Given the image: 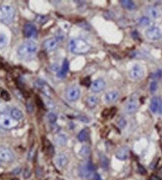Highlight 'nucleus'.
Wrapping results in <instances>:
<instances>
[{
	"label": "nucleus",
	"instance_id": "f257e3e1",
	"mask_svg": "<svg viewBox=\"0 0 162 180\" xmlns=\"http://www.w3.org/2000/svg\"><path fill=\"white\" fill-rule=\"evenodd\" d=\"M38 50V46L32 41L24 42L19 47L17 50L18 56L21 59H28L32 58Z\"/></svg>",
	"mask_w": 162,
	"mask_h": 180
},
{
	"label": "nucleus",
	"instance_id": "f03ea898",
	"mask_svg": "<svg viewBox=\"0 0 162 180\" xmlns=\"http://www.w3.org/2000/svg\"><path fill=\"white\" fill-rule=\"evenodd\" d=\"M69 50L74 54H85L90 50V45L83 38H74L69 42Z\"/></svg>",
	"mask_w": 162,
	"mask_h": 180
},
{
	"label": "nucleus",
	"instance_id": "7ed1b4c3",
	"mask_svg": "<svg viewBox=\"0 0 162 180\" xmlns=\"http://www.w3.org/2000/svg\"><path fill=\"white\" fill-rule=\"evenodd\" d=\"M15 16V9L9 5L0 6V21L5 23H10L13 21Z\"/></svg>",
	"mask_w": 162,
	"mask_h": 180
},
{
	"label": "nucleus",
	"instance_id": "20e7f679",
	"mask_svg": "<svg viewBox=\"0 0 162 180\" xmlns=\"http://www.w3.org/2000/svg\"><path fill=\"white\" fill-rule=\"evenodd\" d=\"M18 121L15 120L11 116L6 114H0V128L6 130H11L16 128Z\"/></svg>",
	"mask_w": 162,
	"mask_h": 180
},
{
	"label": "nucleus",
	"instance_id": "39448f33",
	"mask_svg": "<svg viewBox=\"0 0 162 180\" xmlns=\"http://www.w3.org/2000/svg\"><path fill=\"white\" fill-rule=\"evenodd\" d=\"M94 171H95V167L90 161H88L83 164L80 168V174L85 179H92V176L95 173Z\"/></svg>",
	"mask_w": 162,
	"mask_h": 180
},
{
	"label": "nucleus",
	"instance_id": "423d86ee",
	"mask_svg": "<svg viewBox=\"0 0 162 180\" xmlns=\"http://www.w3.org/2000/svg\"><path fill=\"white\" fill-rule=\"evenodd\" d=\"M138 107H139V102H138L137 96L136 95V94H134L130 98L125 106V113L128 114L134 113L137 110Z\"/></svg>",
	"mask_w": 162,
	"mask_h": 180
},
{
	"label": "nucleus",
	"instance_id": "0eeeda50",
	"mask_svg": "<svg viewBox=\"0 0 162 180\" xmlns=\"http://www.w3.org/2000/svg\"><path fill=\"white\" fill-rule=\"evenodd\" d=\"M145 71L144 67L139 64H135L131 68L129 72V76L132 80H138L144 77Z\"/></svg>",
	"mask_w": 162,
	"mask_h": 180
},
{
	"label": "nucleus",
	"instance_id": "6e6552de",
	"mask_svg": "<svg viewBox=\"0 0 162 180\" xmlns=\"http://www.w3.org/2000/svg\"><path fill=\"white\" fill-rule=\"evenodd\" d=\"M80 95H81V90L77 86H71L66 90V98L69 102H76L80 98Z\"/></svg>",
	"mask_w": 162,
	"mask_h": 180
},
{
	"label": "nucleus",
	"instance_id": "1a4fd4ad",
	"mask_svg": "<svg viewBox=\"0 0 162 180\" xmlns=\"http://www.w3.org/2000/svg\"><path fill=\"white\" fill-rule=\"evenodd\" d=\"M146 36L151 41H158L161 38V31L157 26H150L146 29Z\"/></svg>",
	"mask_w": 162,
	"mask_h": 180
},
{
	"label": "nucleus",
	"instance_id": "9d476101",
	"mask_svg": "<svg viewBox=\"0 0 162 180\" xmlns=\"http://www.w3.org/2000/svg\"><path fill=\"white\" fill-rule=\"evenodd\" d=\"M23 34L27 38H35L38 34L37 28L32 23H26L23 26Z\"/></svg>",
	"mask_w": 162,
	"mask_h": 180
},
{
	"label": "nucleus",
	"instance_id": "9b49d317",
	"mask_svg": "<svg viewBox=\"0 0 162 180\" xmlns=\"http://www.w3.org/2000/svg\"><path fill=\"white\" fill-rule=\"evenodd\" d=\"M58 45H59V41L56 38H50L43 42L44 49L48 52L56 50Z\"/></svg>",
	"mask_w": 162,
	"mask_h": 180
},
{
	"label": "nucleus",
	"instance_id": "f8f14e48",
	"mask_svg": "<svg viewBox=\"0 0 162 180\" xmlns=\"http://www.w3.org/2000/svg\"><path fill=\"white\" fill-rule=\"evenodd\" d=\"M13 153L8 148L0 146V160L5 162H11L14 160Z\"/></svg>",
	"mask_w": 162,
	"mask_h": 180
},
{
	"label": "nucleus",
	"instance_id": "ddd939ff",
	"mask_svg": "<svg viewBox=\"0 0 162 180\" xmlns=\"http://www.w3.org/2000/svg\"><path fill=\"white\" fill-rule=\"evenodd\" d=\"M162 107V101L159 97H154L151 99L149 108L153 113H157L161 111Z\"/></svg>",
	"mask_w": 162,
	"mask_h": 180
},
{
	"label": "nucleus",
	"instance_id": "4468645a",
	"mask_svg": "<svg viewBox=\"0 0 162 180\" xmlns=\"http://www.w3.org/2000/svg\"><path fill=\"white\" fill-rule=\"evenodd\" d=\"M106 87V83L103 79H97L95 81H93L91 84L90 88L93 92L98 93L100 92L103 91L104 89V88Z\"/></svg>",
	"mask_w": 162,
	"mask_h": 180
},
{
	"label": "nucleus",
	"instance_id": "2eb2a0df",
	"mask_svg": "<svg viewBox=\"0 0 162 180\" xmlns=\"http://www.w3.org/2000/svg\"><path fill=\"white\" fill-rule=\"evenodd\" d=\"M68 163V158L65 154H59L55 158V164L59 169H62L66 167Z\"/></svg>",
	"mask_w": 162,
	"mask_h": 180
},
{
	"label": "nucleus",
	"instance_id": "dca6fc26",
	"mask_svg": "<svg viewBox=\"0 0 162 180\" xmlns=\"http://www.w3.org/2000/svg\"><path fill=\"white\" fill-rule=\"evenodd\" d=\"M119 98V93L116 90H112L104 95V101L107 104H112L117 102Z\"/></svg>",
	"mask_w": 162,
	"mask_h": 180
},
{
	"label": "nucleus",
	"instance_id": "f3484780",
	"mask_svg": "<svg viewBox=\"0 0 162 180\" xmlns=\"http://www.w3.org/2000/svg\"><path fill=\"white\" fill-rule=\"evenodd\" d=\"M116 158L119 160H126L129 157V149L126 146H122L117 150L116 153Z\"/></svg>",
	"mask_w": 162,
	"mask_h": 180
},
{
	"label": "nucleus",
	"instance_id": "a211bd4d",
	"mask_svg": "<svg viewBox=\"0 0 162 180\" xmlns=\"http://www.w3.org/2000/svg\"><path fill=\"white\" fill-rule=\"evenodd\" d=\"M146 12H147V15H149V18H152L153 20H156L161 16V12L159 11V9L156 7H154V6H150L148 8Z\"/></svg>",
	"mask_w": 162,
	"mask_h": 180
},
{
	"label": "nucleus",
	"instance_id": "6ab92c4d",
	"mask_svg": "<svg viewBox=\"0 0 162 180\" xmlns=\"http://www.w3.org/2000/svg\"><path fill=\"white\" fill-rule=\"evenodd\" d=\"M98 103V98L95 95H90L87 97L86 100V105L89 108L93 109L96 107Z\"/></svg>",
	"mask_w": 162,
	"mask_h": 180
},
{
	"label": "nucleus",
	"instance_id": "aec40b11",
	"mask_svg": "<svg viewBox=\"0 0 162 180\" xmlns=\"http://www.w3.org/2000/svg\"><path fill=\"white\" fill-rule=\"evenodd\" d=\"M67 137H66L65 135H62V134L58 135L56 137V139H55V142H56V144L59 146H65L66 143H67Z\"/></svg>",
	"mask_w": 162,
	"mask_h": 180
},
{
	"label": "nucleus",
	"instance_id": "412c9836",
	"mask_svg": "<svg viewBox=\"0 0 162 180\" xmlns=\"http://www.w3.org/2000/svg\"><path fill=\"white\" fill-rule=\"evenodd\" d=\"M68 67L69 64L68 62L67 59H65L63 62V64H62V68H61L60 71L58 72V77H64L67 74L68 71Z\"/></svg>",
	"mask_w": 162,
	"mask_h": 180
},
{
	"label": "nucleus",
	"instance_id": "4be33fe9",
	"mask_svg": "<svg viewBox=\"0 0 162 180\" xmlns=\"http://www.w3.org/2000/svg\"><path fill=\"white\" fill-rule=\"evenodd\" d=\"M120 3L125 8L128 9V10H133V9L136 8L135 3L131 0H122L120 2Z\"/></svg>",
	"mask_w": 162,
	"mask_h": 180
},
{
	"label": "nucleus",
	"instance_id": "5701e85b",
	"mask_svg": "<svg viewBox=\"0 0 162 180\" xmlns=\"http://www.w3.org/2000/svg\"><path fill=\"white\" fill-rule=\"evenodd\" d=\"M11 116L13 119L18 121V120L21 119L23 118V113L20 110H18V109H12V111H11Z\"/></svg>",
	"mask_w": 162,
	"mask_h": 180
},
{
	"label": "nucleus",
	"instance_id": "b1692460",
	"mask_svg": "<svg viewBox=\"0 0 162 180\" xmlns=\"http://www.w3.org/2000/svg\"><path fill=\"white\" fill-rule=\"evenodd\" d=\"M89 129L88 128H84L83 130L81 131V132L79 133V135L78 136V139L79 141L83 142L85 140H87L88 137H89Z\"/></svg>",
	"mask_w": 162,
	"mask_h": 180
},
{
	"label": "nucleus",
	"instance_id": "393cba45",
	"mask_svg": "<svg viewBox=\"0 0 162 180\" xmlns=\"http://www.w3.org/2000/svg\"><path fill=\"white\" fill-rule=\"evenodd\" d=\"M79 154L83 158L88 157L89 155V154H90V148L88 146H82L81 150H80Z\"/></svg>",
	"mask_w": 162,
	"mask_h": 180
},
{
	"label": "nucleus",
	"instance_id": "a878e982",
	"mask_svg": "<svg viewBox=\"0 0 162 180\" xmlns=\"http://www.w3.org/2000/svg\"><path fill=\"white\" fill-rule=\"evenodd\" d=\"M8 43V38L5 34L0 33V49L5 47Z\"/></svg>",
	"mask_w": 162,
	"mask_h": 180
},
{
	"label": "nucleus",
	"instance_id": "bb28decb",
	"mask_svg": "<svg viewBox=\"0 0 162 180\" xmlns=\"http://www.w3.org/2000/svg\"><path fill=\"white\" fill-rule=\"evenodd\" d=\"M138 23L142 26H147L150 24V19L147 17H141L138 20Z\"/></svg>",
	"mask_w": 162,
	"mask_h": 180
},
{
	"label": "nucleus",
	"instance_id": "cd10ccee",
	"mask_svg": "<svg viewBox=\"0 0 162 180\" xmlns=\"http://www.w3.org/2000/svg\"><path fill=\"white\" fill-rule=\"evenodd\" d=\"M100 162L101 165L104 168H107L108 165H109V161H108L107 158L104 155H100Z\"/></svg>",
	"mask_w": 162,
	"mask_h": 180
},
{
	"label": "nucleus",
	"instance_id": "c85d7f7f",
	"mask_svg": "<svg viewBox=\"0 0 162 180\" xmlns=\"http://www.w3.org/2000/svg\"><path fill=\"white\" fill-rule=\"evenodd\" d=\"M48 119L51 124H54V123H56V120H57V115H56L55 113L51 112V113H48Z\"/></svg>",
	"mask_w": 162,
	"mask_h": 180
},
{
	"label": "nucleus",
	"instance_id": "c756f323",
	"mask_svg": "<svg viewBox=\"0 0 162 180\" xmlns=\"http://www.w3.org/2000/svg\"><path fill=\"white\" fill-rule=\"evenodd\" d=\"M0 97L2 98L5 101H9L10 100V95H9L8 92L6 90L2 89L0 92Z\"/></svg>",
	"mask_w": 162,
	"mask_h": 180
},
{
	"label": "nucleus",
	"instance_id": "7c9ffc66",
	"mask_svg": "<svg viewBox=\"0 0 162 180\" xmlns=\"http://www.w3.org/2000/svg\"><path fill=\"white\" fill-rule=\"evenodd\" d=\"M157 88H158V83L155 81H152V83H150V86H149V90H150L151 93H154L157 90Z\"/></svg>",
	"mask_w": 162,
	"mask_h": 180
},
{
	"label": "nucleus",
	"instance_id": "2f4dec72",
	"mask_svg": "<svg viewBox=\"0 0 162 180\" xmlns=\"http://www.w3.org/2000/svg\"><path fill=\"white\" fill-rule=\"evenodd\" d=\"M31 174H32V172H31L30 169H29V167H26V168L24 169V170H23V174L24 179H29V178L31 176Z\"/></svg>",
	"mask_w": 162,
	"mask_h": 180
},
{
	"label": "nucleus",
	"instance_id": "473e14b6",
	"mask_svg": "<svg viewBox=\"0 0 162 180\" xmlns=\"http://www.w3.org/2000/svg\"><path fill=\"white\" fill-rule=\"evenodd\" d=\"M47 20H48L47 17L43 15H38L37 17V18H36V20H37L38 23H45V22L47 21Z\"/></svg>",
	"mask_w": 162,
	"mask_h": 180
},
{
	"label": "nucleus",
	"instance_id": "72a5a7b5",
	"mask_svg": "<svg viewBox=\"0 0 162 180\" xmlns=\"http://www.w3.org/2000/svg\"><path fill=\"white\" fill-rule=\"evenodd\" d=\"M126 120L124 119L123 117H121L119 118V120H118V125H119V126L120 128H124L125 127V125H126Z\"/></svg>",
	"mask_w": 162,
	"mask_h": 180
},
{
	"label": "nucleus",
	"instance_id": "f704fd0d",
	"mask_svg": "<svg viewBox=\"0 0 162 180\" xmlns=\"http://www.w3.org/2000/svg\"><path fill=\"white\" fill-rule=\"evenodd\" d=\"M51 130L52 132H54V133H57V132L59 131V127L58 125H56L54 123V124H52Z\"/></svg>",
	"mask_w": 162,
	"mask_h": 180
},
{
	"label": "nucleus",
	"instance_id": "c9c22d12",
	"mask_svg": "<svg viewBox=\"0 0 162 180\" xmlns=\"http://www.w3.org/2000/svg\"><path fill=\"white\" fill-rule=\"evenodd\" d=\"M26 106H27V111L29 113H31V112L33 111V105L32 102H28Z\"/></svg>",
	"mask_w": 162,
	"mask_h": 180
},
{
	"label": "nucleus",
	"instance_id": "e433bc0d",
	"mask_svg": "<svg viewBox=\"0 0 162 180\" xmlns=\"http://www.w3.org/2000/svg\"><path fill=\"white\" fill-rule=\"evenodd\" d=\"M92 180H103V179H101V176L98 174V173H95L93 176H92Z\"/></svg>",
	"mask_w": 162,
	"mask_h": 180
},
{
	"label": "nucleus",
	"instance_id": "4c0bfd02",
	"mask_svg": "<svg viewBox=\"0 0 162 180\" xmlns=\"http://www.w3.org/2000/svg\"><path fill=\"white\" fill-rule=\"evenodd\" d=\"M138 170H139V172L141 173V174H145V173H146V171L145 169H144V167L141 165L138 167Z\"/></svg>",
	"mask_w": 162,
	"mask_h": 180
},
{
	"label": "nucleus",
	"instance_id": "58836bf2",
	"mask_svg": "<svg viewBox=\"0 0 162 180\" xmlns=\"http://www.w3.org/2000/svg\"><path fill=\"white\" fill-rule=\"evenodd\" d=\"M36 102H37V105L38 106V107H43V103H42L41 100L40 98H38V96H36Z\"/></svg>",
	"mask_w": 162,
	"mask_h": 180
},
{
	"label": "nucleus",
	"instance_id": "ea45409f",
	"mask_svg": "<svg viewBox=\"0 0 162 180\" xmlns=\"http://www.w3.org/2000/svg\"><path fill=\"white\" fill-rule=\"evenodd\" d=\"M80 120H81V122H89V120L88 119L86 116H81V117H80Z\"/></svg>",
	"mask_w": 162,
	"mask_h": 180
},
{
	"label": "nucleus",
	"instance_id": "a19ab883",
	"mask_svg": "<svg viewBox=\"0 0 162 180\" xmlns=\"http://www.w3.org/2000/svg\"><path fill=\"white\" fill-rule=\"evenodd\" d=\"M151 180H161V179H160L158 176H155V175H153V176H151Z\"/></svg>",
	"mask_w": 162,
	"mask_h": 180
},
{
	"label": "nucleus",
	"instance_id": "79ce46f5",
	"mask_svg": "<svg viewBox=\"0 0 162 180\" xmlns=\"http://www.w3.org/2000/svg\"><path fill=\"white\" fill-rule=\"evenodd\" d=\"M20 169H19V168H16L15 169V170H14L13 171V173L14 174H15V175H17V174H18V173H20Z\"/></svg>",
	"mask_w": 162,
	"mask_h": 180
},
{
	"label": "nucleus",
	"instance_id": "37998d69",
	"mask_svg": "<svg viewBox=\"0 0 162 180\" xmlns=\"http://www.w3.org/2000/svg\"><path fill=\"white\" fill-rule=\"evenodd\" d=\"M158 173H159V174L162 176V167H161V168L159 169V170H158Z\"/></svg>",
	"mask_w": 162,
	"mask_h": 180
},
{
	"label": "nucleus",
	"instance_id": "c03bdc74",
	"mask_svg": "<svg viewBox=\"0 0 162 180\" xmlns=\"http://www.w3.org/2000/svg\"><path fill=\"white\" fill-rule=\"evenodd\" d=\"M12 180H18L17 179H12Z\"/></svg>",
	"mask_w": 162,
	"mask_h": 180
},
{
	"label": "nucleus",
	"instance_id": "a18cd8bd",
	"mask_svg": "<svg viewBox=\"0 0 162 180\" xmlns=\"http://www.w3.org/2000/svg\"><path fill=\"white\" fill-rule=\"evenodd\" d=\"M56 180H62V179H57Z\"/></svg>",
	"mask_w": 162,
	"mask_h": 180
}]
</instances>
